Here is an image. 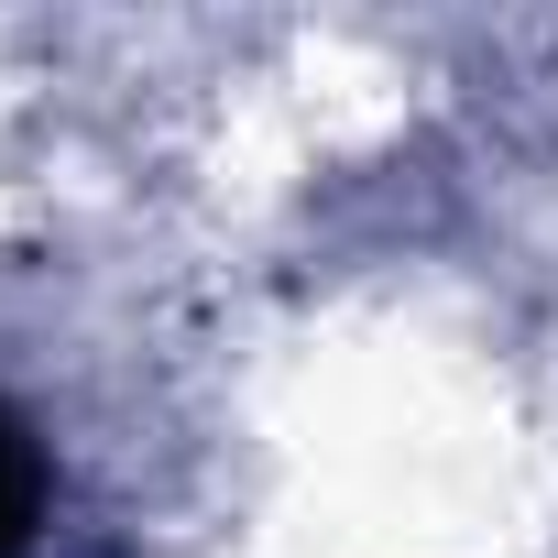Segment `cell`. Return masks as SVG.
<instances>
[{"instance_id": "6da1fadb", "label": "cell", "mask_w": 558, "mask_h": 558, "mask_svg": "<svg viewBox=\"0 0 558 558\" xmlns=\"http://www.w3.org/2000/svg\"><path fill=\"white\" fill-rule=\"evenodd\" d=\"M23 536H34V438L0 405V558H23Z\"/></svg>"}]
</instances>
